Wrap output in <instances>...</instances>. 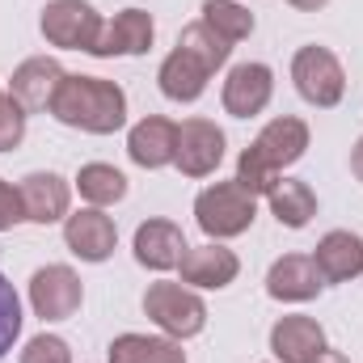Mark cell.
Returning a JSON list of instances; mask_svg holds the SVG:
<instances>
[{
    "label": "cell",
    "mask_w": 363,
    "mask_h": 363,
    "mask_svg": "<svg viewBox=\"0 0 363 363\" xmlns=\"http://www.w3.org/2000/svg\"><path fill=\"white\" fill-rule=\"evenodd\" d=\"M224 161V131L211 118H186L178 123V165L186 178H207Z\"/></svg>",
    "instance_id": "7"
},
{
    "label": "cell",
    "mask_w": 363,
    "mask_h": 363,
    "mask_svg": "<svg viewBox=\"0 0 363 363\" xmlns=\"http://www.w3.org/2000/svg\"><path fill=\"white\" fill-rule=\"evenodd\" d=\"M308 363H351V359H347L342 351H330V347H325V351H321L317 359H308Z\"/></svg>",
    "instance_id": "33"
},
{
    "label": "cell",
    "mask_w": 363,
    "mask_h": 363,
    "mask_svg": "<svg viewBox=\"0 0 363 363\" xmlns=\"http://www.w3.org/2000/svg\"><path fill=\"white\" fill-rule=\"evenodd\" d=\"M250 148L279 174V169L296 165V161L308 152V123L296 118V114H279V118H271V123L258 131V140H254Z\"/></svg>",
    "instance_id": "15"
},
{
    "label": "cell",
    "mask_w": 363,
    "mask_h": 363,
    "mask_svg": "<svg viewBox=\"0 0 363 363\" xmlns=\"http://www.w3.org/2000/svg\"><path fill=\"white\" fill-rule=\"evenodd\" d=\"M313 262L325 283H351L355 274H363V237L351 228H334L317 241Z\"/></svg>",
    "instance_id": "19"
},
{
    "label": "cell",
    "mask_w": 363,
    "mask_h": 363,
    "mask_svg": "<svg viewBox=\"0 0 363 363\" xmlns=\"http://www.w3.org/2000/svg\"><path fill=\"white\" fill-rule=\"evenodd\" d=\"M178 271H182V283L194 287V291H220L241 274V258L233 250H224L220 241H207V245H194V250L186 245Z\"/></svg>",
    "instance_id": "9"
},
{
    "label": "cell",
    "mask_w": 363,
    "mask_h": 363,
    "mask_svg": "<svg viewBox=\"0 0 363 363\" xmlns=\"http://www.w3.org/2000/svg\"><path fill=\"white\" fill-rule=\"evenodd\" d=\"M21 300H17V291H13V283L0 274V359L13 351V342L21 338Z\"/></svg>",
    "instance_id": "26"
},
{
    "label": "cell",
    "mask_w": 363,
    "mask_h": 363,
    "mask_svg": "<svg viewBox=\"0 0 363 363\" xmlns=\"http://www.w3.org/2000/svg\"><path fill=\"white\" fill-rule=\"evenodd\" d=\"M291 9H300V13H317V9H325L330 0H287Z\"/></svg>",
    "instance_id": "32"
},
{
    "label": "cell",
    "mask_w": 363,
    "mask_h": 363,
    "mask_svg": "<svg viewBox=\"0 0 363 363\" xmlns=\"http://www.w3.org/2000/svg\"><path fill=\"white\" fill-rule=\"evenodd\" d=\"M203 21L228 43H241L254 34V13L237 0H203Z\"/></svg>",
    "instance_id": "25"
},
{
    "label": "cell",
    "mask_w": 363,
    "mask_h": 363,
    "mask_svg": "<svg viewBox=\"0 0 363 363\" xmlns=\"http://www.w3.org/2000/svg\"><path fill=\"white\" fill-rule=\"evenodd\" d=\"M267 203H271L274 220H279L283 228H304V224L317 216V194H313V186H308V182H296V178L274 182L271 190H267Z\"/></svg>",
    "instance_id": "22"
},
{
    "label": "cell",
    "mask_w": 363,
    "mask_h": 363,
    "mask_svg": "<svg viewBox=\"0 0 363 363\" xmlns=\"http://www.w3.org/2000/svg\"><path fill=\"white\" fill-rule=\"evenodd\" d=\"M271 97H274V72L267 64H254V60L237 64V68L224 77V93H220V101H224V110H228L233 118H254V114H262V110L271 106Z\"/></svg>",
    "instance_id": "8"
},
{
    "label": "cell",
    "mask_w": 363,
    "mask_h": 363,
    "mask_svg": "<svg viewBox=\"0 0 363 363\" xmlns=\"http://www.w3.org/2000/svg\"><path fill=\"white\" fill-rule=\"evenodd\" d=\"M351 174L363 182V135L355 140V148H351Z\"/></svg>",
    "instance_id": "31"
},
{
    "label": "cell",
    "mask_w": 363,
    "mask_h": 363,
    "mask_svg": "<svg viewBox=\"0 0 363 363\" xmlns=\"http://www.w3.org/2000/svg\"><path fill=\"white\" fill-rule=\"evenodd\" d=\"M101 13L93 9L89 0H51L47 9H43V21H38V30H43V38L51 43V47H64V51H89L97 47V38H101Z\"/></svg>",
    "instance_id": "5"
},
{
    "label": "cell",
    "mask_w": 363,
    "mask_h": 363,
    "mask_svg": "<svg viewBox=\"0 0 363 363\" xmlns=\"http://www.w3.org/2000/svg\"><path fill=\"white\" fill-rule=\"evenodd\" d=\"M194 220L199 228L211 237V241H228V237H241L254 228L258 220V199L241 186V182H216L207 190H199L194 199Z\"/></svg>",
    "instance_id": "2"
},
{
    "label": "cell",
    "mask_w": 363,
    "mask_h": 363,
    "mask_svg": "<svg viewBox=\"0 0 363 363\" xmlns=\"http://www.w3.org/2000/svg\"><path fill=\"white\" fill-rule=\"evenodd\" d=\"M21 363H72V351H68V342L60 334H38V338L26 342Z\"/></svg>",
    "instance_id": "29"
},
{
    "label": "cell",
    "mask_w": 363,
    "mask_h": 363,
    "mask_svg": "<svg viewBox=\"0 0 363 363\" xmlns=\"http://www.w3.org/2000/svg\"><path fill=\"white\" fill-rule=\"evenodd\" d=\"M131 250H135V262L140 267H148V271H157V274L174 271L182 262V254H186V233H182L174 220H144L135 228Z\"/></svg>",
    "instance_id": "17"
},
{
    "label": "cell",
    "mask_w": 363,
    "mask_h": 363,
    "mask_svg": "<svg viewBox=\"0 0 363 363\" xmlns=\"http://www.w3.org/2000/svg\"><path fill=\"white\" fill-rule=\"evenodd\" d=\"M17 194H21V211H26V220H30V224H43V228H47V224L68 220L72 186L60 178V174L34 169V174H26V178H21Z\"/></svg>",
    "instance_id": "12"
},
{
    "label": "cell",
    "mask_w": 363,
    "mask_h": 363,
    "mask_svg": "<svg viewBox=\"0 0 363 363\" xmlns=\"http://www.w3.org/2000/svg\"><path fill=\"white\" fill-rule=\"evenodd\" d=\"M26 220V211H21V194H17V186H9V182L0 178V233H9L13 224H21Z\"/></svg>",
    "instance_id": "30"
},
{
    "label": "cell",
    "mask_w": 363,
    "mask_h": 363,
    "mask_svg": "<svg viewBox=\"0 0 363 363\" xmlns=\"http://www.w3.org/2000/svg\"><path fill=\"white\" fill-rule=\"evenodd\" d=\"M110 363H186L178 338H148V334H118L106 347Z\"/></svg>",
    "instance_id": "21"
},
{
    "label": "cell",
    "mask_w": 363,
    "mask_h": 363,
    "mask_svg": "<svg viewBox=\"0 0 363 363\" xmlns=\"http://www.w3.org/2000/svg\"><path fill=\"white\" fill-rule=\"evenodd\" d=\"M237 182L258 199V194H267L274 182H279V174H274V169L258 157V152H254V148H245V152H241V161H237Z\"/></svg>",
    "instance_id": "28"
},
{
    "label": "cell",
    "mask_w": 363,
    "mask_h": 363,
    "mask_svg": "<svg viewBox=\"0 0 363 363\" xmlns=\"http://www.w3.org/2000/svg\"><path fill=\"white\" fill-rule=\"evenodd\" d=\"M271 351L279 363H308L325 351V330H321V321H313L304 313L279 317L271 330Z\"/></svg>",
    "instance_id": "18"
},
{
    "label": "cell",
    "mask_w": 363,
    "mask_h": 363,
    "mask_svg": "<svg viewBox=\"0 0 363 363\" xmlns=\"http://www.w3.org/2000/svg\"><path fill=\"white\" fill-rule=\"evenodd\" d=\"M127 157L140 169H165V165H174V157H178V123H169L161 114L140 118L127 131Z\"/></svg>",
    "instance_id": "13"
},
{
    "label": "cell",
    "mask_w": 363,
    "mask_h": 363,
    "mask_svg": "<svg viewBox=\"0 0 363 363\" xmlns=\"http://www.w3.org/2000/svg\"><path fill=\"white\" fill-rule=\"evenodd\" d=\"M51 114L72 127V131H89V135H114L127 123V93L106 77H81L68 72L64 85L51 101Z\"/></svg>",
    "instance_id": "1"
},
{
    "label": "cell",
    "mask_w": 363,
    "mask_h": 363,
    "mask_svg": "<svg viewBox=\"0 0 363 363\" xmlns=\"http://www.w3.org/2000/svg\"><path fill=\"white\" fill-rule=\"evenodd\" d=\"M26 110L13 93H0V152H13L26 140Z\"/></svg>",
    "instance_id": "27"
},
{
    "label": "cell",
    "mask_w": 363,
    "mask_h": 363,
    "mask_svg": "<svg viewBox=\"0 0 363 363\" xmlns=\"http://www.w3.org/2000/svg\"><path fill=\"white\" fill-rule=\"evenodd\" d=\"M207 81H211V68L203 64V60H194L190 51H182L174 47L165 60H161V72H157V85L161 93L169 97V101H199L203 93H207Z\"/></svg>",
    "instance_id": "20"
},
{
    "label": "cell",
    "mask_w": 363,
    "mask_h": 363,
    "mask_svg": "<svg viewBox=\"0 0 363 363\" xmlns=\"http://www.w3.org/2000/svg\"><path fill=\"white\" fill-rule=\"evenodd\" d=\"M325 287V279L317 271L313 258L304 254H283L267 271V296L283 300V304H304V300H317V291Z\"/></svg>",
    "instance_id": "16"
},
{
    "label": "cell",
    "mask_w": 363,
    "mask_h": 363,
    "mask_svg": "<svg viewBox=\"0 0 363 363\" xmlns=\"http://www.w3.org/2000/svg\"><path fill=\"white\" fill-rule=\"evenodd\" d=\"M144 313L165 338H194L207 325V304L194 287L186 283H152L144 291Z\"/></svg>",
    "instance_id": "3"
},
{
    "label": "cell",
    "mask_w": 363,
    "mask_h": 363,
    "mask_svg": "<svg viewBox=\"0 0 363 363\" xmlns=\"http://www.w3.org/2000/svg\"><path fill=\"white\" fill-rule=\"evenodd\" d=\"M77 190H81V199L89 207H114V203L127 199V178L114 165H106V161H89L77 174Z\"/></svg>",
    "instance_id": "23"
},
{
    "label": "cell",
    "mask_w": 363,
    "mask_h": 363,
    "mask_svg": "<svg viewBox=\"0 0 363 363\" xmlns=\"http://www.w3.org/2000/svg\"><path fill=\"white\" fill-rule=\"evenodd\" d=\"M178 47H182V51H190L194 60H203L211 72H216V68H224V64H228V55H233V43H228V38H220L203 17H199V21H190V26L182 30Z\"/></svg>",
    "instance_id": "24"
},
{
    "label": "cell",
    "mask_w": 363,
    "mask_h": 363,
    "mask_svg": "<svg viewBox=\"0 0 363 363\" xmlns=\"http://www.w3.org/2000/svg\"><path fill=\"white\" fill-rule=\"evenodd\" d=\"M157 38V26L144 9H123L114 13L106 26H101V38L93 47L97 60H110V55H144Z\"/></svg>",
    "instance_id": "14"
},
{
    "label": "cell",
    "mask_w": 363,
    "mask_h": 363,
    "mask_svg": "<svg viewBox=\"0 0 363 363\" xmlns=\"http://www.w3.org/2000/svg\"><path fill=\"white\" fill-rule=\"evenodd\" d=\"M291 85L308 106L334 110L342 101V93H347V72H342V64H338V55L330 47L308 43V47H300L291 55Z\"/></svg>",
    "instance_id": "4"
},
{
    "label": "cell",
    "mask_w": 363,
    "mask_h": 363,
    "mask_svg": "<svg viewBox=\"0 0 363 363\" xmlns=\"http://www.w3.org/2000/svg\"><path fill=\"white\" fill-rule=\"evenodd\" d=\"M85 300V287H81V274L64 262H51V267H38L30 279V308L34 317L43 321H68Z\"/></svg>",
    "instance_id": "6"
},
{
    "label": "cell",
    "mask_w": 363,
    "mask_h": 363,
    "mask_svg": "<svg viewBox=\"0 0 363 363\" xmlns=\"http://www.w3.org/2000/svg\"><path fill=\"white\" fill-rule=\"evenodd\" d=\"M64 245L81 262H106L118 245V228L101 207H81L77 216L64 220Z\"/></svg>",
    "instance_id": "11"
},
{
    "label": "cell",
    "mask_w": 363,
    "mask_h": 363,
    "mask_svg": "<svg viewBox=\"0 0 363 363\" xmlns=\"http://www.w3.org/2000/svg\"><path fill=\"white\" fill-rule=\"evenodd\" d=\"M64 68H60V60H51V55H34V60H21L17 64V72H13V81H9V93L21 101V110L26 114H43V110H51V101H55V93L64 85Z\"/></svg>",
    "instance_id": "10"
}]
</instances>
